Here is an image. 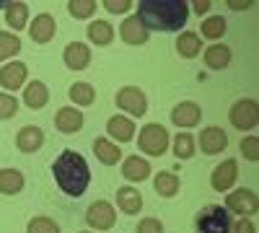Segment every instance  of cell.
I'll return each instance as SVG.
<instances>
[{
    "label": "cell",
    "instance_id": "6da1fadb",
    "mask_svg": "<svg viewBox=\"0 0 259 233\" xmlns=\"http://www.w3.org/2000/svg\"><path fill=\"white\" fill-rule=\"evenodd\" d=\"M187 6L184 0H140L138 18L148 31H179L189 18Z\"/></svg>",
    "mask_w": 259,
    "mask_h": 233
},
{
    "label": "cell",
    "instance_id": "7a4b0ae2",
    "mask_svg": "<svg viewBox=\"0 0 259 233\" xmlns=\"http://www.w3.org/2000/svg\"><path fill=\"white\" fill-rule=\"evenodd\" d=\"M52 174L60 184V189L68 197H80L85 192V187L91 181V171L85 158L75 151H62L57 161L52 163Z\"/></svg>",
    "mask_w": 259,
    "mask_h": 233
},
{
    "label": "cell",
    "instance_id": "3957f363",
    "mask_svg": "<svg viewBox=\"0 0 259 233\" xmlns=\"http://www.w3.org/2000/svg\"><path fill=\"white\" fill-rule=\"evenodd\" d=\"M194 225H197V233H228L231 230V213L221 205H207L205 210H200Z\"/></svg>",
    "mask_w": 259,
    "mask_h": 233
},
{
    "label": "cell",
    "instance_id": "277c9868",
    "mask_svg": "<svg viewBox=\"0 0 259 233\" xmlns=\"http://www.w3.org/2000/svg\"><path fill=\"white\" fill-rule=\"evenodd\" d=\"M138 145H140V151L148 153V156H163L166 148H168V132H166V127L158 124V122L145 124L143 130H140Z\"/></svg>",
    "mask_w": 259,
    "mask_h": 233
},
{
    "label": "cell",
    "instance_id": "5b68a950",
    "mask_svg": "<svg viewBox=\"0 0 259 233\" xmlns=\"http://www.w3.org/2000/svg\"><path fill=\"white\" fill-rule=\"evenodd\" d=\"M259 119V107L254 99H239L231 107V124L236 130H254Z\"/></svg>",
    "mask_w": 259,
    "mask_h": 233
},
{
    "label": "cell",
    "instance_id": "8992f818",
    "mask_svg": "<svg viewBox=\"0 0 259 233\" xmlns=\"http://www.w3.org/2000/svg\"><path fill=\"white\" fill-rule=\"evenodd\" d=\"M256 195L251 192V189H236V192H231L226 197V210L228 213H239L241 218L246 215H254L256 213Z\"/></svg>",
    "mask_w": 259,
    "mask_h": 233
},
{
    "label": "cell",
    "instance_id": "52a82bcc",
    "mask_svg": "<svg viewBox=\"0 0 259 233\" xmlns=\"http://www.w3.org/2000/svg\"><path fill=\"white\" fill-rule=\"evenodd\" d=\"M117 104H119V109L130 112L133 117H143V114L148 112V99H145V94H143L140 88H135V86L122 88V91L117 94Z\"/></svg>",
    "mask_w": 259,
    "mask_h": 233
},
{
    "label": "cell",
    "instance_id": "ba28073f",
    "mask_svg": "<svg viewBox=\"0 0 259 233\" xmlns=\"http://www.w3.org/2000/svg\"><path fill=\"white\" fill-rule=\"evenodd\" d=\"M85 220H89V225L96 228V230H109V228L114 225V220H117V213H114V207H112L109 202L99 200V202H94V205L89 207Z\"/></svg>",
    "mask_w": 259,
    "mask_h": 233
},
{
    "label": "cell",
    "instance_id": "9c48e42d",
    "mask_svg": "<svg viewBox=\"0 0 259 233\" xmlns=\"http://www.w3.org/2000/svg\"><path fill=\"white\" fill-rule=\"evenodd\" d=\"M236 176H239V166H236V161H233V158H228V161H223V163H218V166L212 168L210 184H212L215 192H226V189H231V187H233Z\"/></svg>",
    "mask_w": 259,
    "mask_h": 233
},
{
    "label": "cell",
    "instance_id": "30bf717a",
    "mask_svg": "<svg viewBox=\"0 0 259 233\" xmlns=\"http://www.w3.org/2000/svg\"><path fill=\"white\" fill-rule=\"evenodd\" d=\"M65 65H68L70 70H85L89 68V62H91V50L83 44V41H70L68 47H65Z\"/></svg>",
    "mask_w": 259,
    "mask_h": 233
},
{
    "label": "cell",
    "instance_id": "8fae6325",
    "mask_svg": "<svg viewBox=\"0 0 259 233\" xmlns=\"http://www.w3.org/2000/svg\"><path fill=\"white\" fill-rule=\"evenodd\" d=\"M55 124L62 135H73L83 127V114L80 109H73V107H62L57 114H55Z\"/></svg>",
    "mask_w": 259,
    "mask_h": 233
},
{
    "label": "cell",
    "instance_id": "7c38bea8",
    "mask_svg": "<svg viewBox=\"0 0 259 233\" xmlns=\"http://www.w3.org/2000/svg\"><path fill=\"white\" fill-rule=\"evenodd\" d=\"M200 117H202V109L194 101H182L179 107H174V112H171V122L177 127H194L200 122Z\"/></svg>",
    "mask_w": 259,
    "mask_h": 233
},
{
    "label": "cell",
    "instance_id": "4fadbf2b",
    "mask_svg": "<svg viewBox=\"0 0 259 233\" xmlns=\"http://www.w3.org/2000/svg\"><path fill=\"white\" fill-rule=\"evenodd\" d=\"M26 80V65L24 62H8L6 68H0V86L8 88V91H16L24 86Z\"/></svg>",
    "mask_w": 259,
    "mask_h": 233
},
{
    "label": "cell",
    "instance_id": "5bb4252c",
    "mask_svg": "<svg viewBox=\"0 0 259 233\" xmlns=\"http://www.w3.org/2000/svg\"><path fill=\"white\" fill-rule=\"evenodd\" d=\"M200 145H202V151L207 156H215V153L226 151L228 135L221 130V127H207V130H202V135H200Z\"/></svg>",
    "mask_w": 259,
    "mask_h": 233
},
{
    "label": "cell",
    "instance_id": "9a60e30c",
    "mask_svg": "<svg viewBox=\"0 0 259 233\" xmlns=\"http://www.w3.org/2000/svg\"><path fill=\"white\" fill-rule=\"evenodd\" d=\"M29 34L36 44H47V41L55 36V18L50 13H41L34 18V24L29 26Z\"/></svg>",
    "mask_w": 259,
    "mask_h": 233
},
{
    "label": "cell",
    "instance_id": "2e32d148",
    "mask_svg": "<svg viewBox=\"0 0 259 233\" xmlns=\"http://www.w3.org/2000/svg\"><path fill=\"white\" fill-rule=\"evenodd\" d=\"M119 31H122V39L127 41V44H145V41H148V29L140 24L138 16L124 18V24H122Z\"/></svg>",
    "mask_w": 259,
    "mask_h": 233
},
{
    "label": "cell",
    "instance_id": "e0dca14e",
    "mask_svg": "<svg viewBox=\"0 0 259 233\" xmlns=\"http://www.w3.org/2000/svg\"><path fill=\"white\" fill-rule=\"evenodd\" d=\"M41 143H45V132H41L39 127H34V124L24 127V130L18 132V137H16V145H18L24 153H34V151H39Z\"/></svg>",
    "mask_w": 259,
    "mask_h": 233
},
{
    "label": "cell",
    "instance_id": "ac0fdd59",
    "mask_svg": "<svg viewBox=\"0 0 259 233\" xmlns=\"http://www.w3.org/2000/svg\"><path fill=\"white\" fill-rule=\"evenodd\" d=\"M106 130H109V135L119 143H130L135 137V124L127 117H112L109 122H106Z\"/></svg>",
    "mask_w": 259,
    "mask_h": 233
},
{
    "label": "cell",
    "instance_id": "d6986e66",
    "mask_svg": "<svg viewBox=\"0 0 259 233\" xmlns=\"http://www.w3.org/2000/svg\"><path fill=\"white\" fill-rule=\"evenodd\" d=\"M122 174H124V179H130V181H145V179L150 176V166H148V161H143V158H138V156H130V158H124V163H122Z\"/></svg>",
    "mask_w": 259,
    "mask_h": 233
},
{
    "label": "cell",
    "instance_id": "ffe728a7",
    "mask_svg": "<svg viewBox=\"0 0 259 233\" xmlns=\"http://www.w3.org/2000/svg\"><path fill=\"white\" fill-rule=\"evenodd\" d=\"M117 202H119V210H122V213H127V215L140 213V207H143V197H140L138 189H133V187H119Z\"/></svg>",
    "mask_w": 259,
    "mask_h": 233
},
{
    "label": "cell",
    "instance_id": "44dd1931",
    "mask_svg": "<svg viewBox=\"0 0 259 233\" xmlns=\"http://www.w3.org/2000/svg\"><path fill=\"white\" fill-rule=\"evenodd\" d=\"M24 101H26L29 109H41V107H45V104L50 101L47 86H45L41 80H31L29 86H26V91H24Z\"/></svg>",
    "mask_w": 259,
    "mask_h": 233
},
{
    "label": "cell",
    "instance_id": "7402d4cb",
    "mask_svg": "<svg viewBox=\"0 0 259 233\" xmlns=\"http://www.w3.org/2000/svg\"><path fill=\"white\" fill-rule=\"evenodd\" d=\"M24 189V174L18 168H3L0 171V192L3 195H18Z\"/></svg>",
    "mask_w": 259,
    "mask_h": 233
},
{
    "label": "cell",
    "instance_id": "603a6c76",
    "mask_svg": "<svg viewBox=\"0 0 259 233\" xmlns=\"http://www.w3.org/2000/svg\"><path fill=\"white\" fill-rule=\"evenodd\" d=\"M200 50H202V41H200V36L194 34V31H184V34H179V39H177V52H179L182 57L192 60V57H197V55H200Z\"/></svg>",
    "mask_w": 259,
    "mask_h": 233
},
{
    "label": "cell",
    "instance_id": "cb8c5ba5",
    "mask_svg": "<svg viewBox=\"0 0 259 233\" xmlns=\"http://www.w3.org/2000/svg\"><path fill=\"white\" fill-rule=\"evenodd\" d=\"M94 153H96V158L104 163V166H114L117 161H119V156H122V151L114 145V143H109V140H104V137H99L96 143H94Z\"/></svg>",
    "mask_w": 259,
    "mask_h": 233
},
{
    "label": "cell",
    "instance_id": "d4e9b609",
    "mask_svg": "<svg viewBox=\"0 0 259 233\" xmlns=\"http://www.w3.org/2000/svg\"><path fill=\"white\" fill-rule=\"evenodd\" d=\"M26 18H29V6L26 3H8L6 6V24L16 31H21L26 26Z\"/></svg>",
    "mask_w": 259,
    "mask_h": 233
},
{
    "label": "cell",
    "instance_id": "484cf974",
    "mask_svg": "<svg viewBox=\"0 0 259 233\" xmlns=\"http://www.w3.org/2000/svg\"><path fill=\"white\" fill-rule=\"evenodd\" d=\"M205 62H207V68H212V70H223V68H228V62H231V50L226 44H212L205 52Z\"/></svg>",
    "mask_w": 259,
    "mask_h": 233
},
{
    "label": "cell",
    "instance_id": "4316f807",
    "mask_svg": "<svg viewBox=\"0 0 259 233\" xmlns=\"http://www.w3.org/2000/svg\"><path fill=\"white\" fill-rule=\"evenodd\" d=\"M89 39L94 41V44H99V47L112 44V39H114L112 24H106V21H94V24L89 26Z\"/></svg>",
    "mask_w": 259,
    "mask_h": 233
},
{
    "label": "cell",
    "instance_id": "83f0119b",
    "mask_svg": "<svg viewBox=\"0 0 259 233\" xmlns=\"http://www.w3.org/2000/svg\"><path fill=\"white\" fill-rule=\"evenodd\" d=\"M68 94L78 107H89V104H94V99H96V91H94L91 83H73Z\"/></svg>",
    "mask_w": 259,
    "mask_h": 233
},
{
    "label": "cell",
    "instance_id": "f1b7e54d",
    "mask_svg": "<svg viewBox=\"0 0 259 233\" xmlns=\"http://www.w3.org/2000/svg\"><path fill=\"white\" fill-rule=\"evenodd\" d=\"M156 192L161 197H174L179 192V176L177 174H158L156 176Z\"/></svg>",
    "mask_w": 259,
    "mask_h": 233
},
{
    "label": "cell",
    "instance_id": "f546056e",
    "mask_svg": "<svg viewBox=\"0 0 259 233\" xmlns=\"http://www.w3.org/2000/svg\"><path fill=\"white\" fill-rule=\"evenodd\" d=\"M226 34V18L223 16H210L202 21V36L205 39H221Z\"/></svg>",
    "mask_w": 259,
    "mask_h": 233
},
{
    "label": "cell",
    "instance_id": "4dcf8cb0",
    "mask_svg": "<svg viewBox=\"0 0 259 233\" xmlns=\"http://www.w3.org/2000/svg\"><path fill=\"white\" fill-rule=\"evenodd\" d=\"M18 50H21L18 36L16 34H8V31H0V62L13 57V55H18Z\"/></svg>",
    "mask_w": 259,
    "mask_h": 233
},
{
    "label": "cell",
    "instance_id": "1f68e13d",
    "mask_svg": "<svg viewBox=\"0 0 259 233\" xmlns=\"http://www.w3.org/2000/svg\"><path fill=\"white\" fill-rule=\"evenodd\" d=\"M96 6H99L96 0H70L68 11H70L73 18H89V16H94Z\"/></svg>",
    "mask_w": 259,
    "mask_h": 233
},
{
    "label": "cell",
    "instance_id": "d6a6232c",
    "mask_svg": "<svg viewBox=\"0 0 259 233\" xmlns=\"http://www.w3.org/2000/svg\"><path fill=\"white\" fill-rule=\"evenodd\" d=\"M174 153L177 158H192L194 156V140L189 132H179L177 140H174Z\"/></svg>",
    "mask_w": 259,
    "mask_h": 233
},
{
    "label": "cell",
    "instance_id": "836d02e7",
    "mask_svg": "<svg viewBox=\"0 0 259 233\" xmlns=\"http://www.w3.org/2000/svg\"><path fill=\"white\" fill-rule=\"evenodd\" d=\"M26 230L29 233H60V225L50 218H31Z\"/></svg>",
    "mask_w": 259,
    "mask_h": 233
},
{
    "label": "cell",
    "instance_id": "e575fe53",
    "mask_svg": "<svg viewBox=\"0 0 259 233\" xmlns=\"http://www.w3.org/2000/svg\"><path fill=\"white\" fill-rule=\"evenodd\" d=\"M18 112V101L11 94H0V119H11Z\"/></svg>",
    "mask_w": 259,
    "mask_h": 233
},
{
    "label": "cell",
    "instance_id": "d590c367",
    "mask_svg": "<svg viewBox=\"0 0 259 233\" xmlns=\"http://www.w3.org/2000/svg\"><path fill=\"white\" fill-rule=\"evenodd\" d=\"M241 153H244L249 161H256V158H259V140H256L254 135L241 140Z\"/></svg>",
    "mask_w": 259,
    "mask_h": 233
},
{
    "label": "cell",
    "instance_id": "8d00e7d4",
    "mask_svg": "<svg viewBox=\"0 0 259 233\" xmlns=\"http://www.w3.org/2000/svg\"><path fill=\"white\" fill-rule=\"evenodd\" d=\"M104 8L109 13H127L133 8V3H130V0H104Z\"/></svg>",
    "mask_w": 259,
    "mask_h": 233
},
{
    "label": "cell",
    "instance_id": "74e56055",
    "mask_svg": "<svg viewBox=\"0 0 259 233\" xmlns=\"http://www.w3.org/2000/svg\"><path fill=\"white\" fill-rule=\"evenodd\" d=\"M138 233H163V225H161V220H156V218H145V220H140Z\"/></svg>",
    "mask_w": 259,
    "mask_h": 233
},
{
    "label": "cell",
    "instance_id": "f35d334b",
    "mask_svg": "<svg viewBox=\"0 0 259 233\" xmlns=\"http://www.w3.org/2000/svg\"><path fill=\"white\" fill-rule=\"evenodd\" d=\"M228 233H256V228H254L251 220L241 218L239 223H231V230H228Z\"/></svg>",
    "mask_w": 259,
    "mask_h": 233
},
{
    "label": "cell",
    "instance_id": "ab89813d",
    "mask_svg": "<svg viewBox=\"0 0 259 233\" xmlns=\"http://www.w3.org/2000/svg\"><path fill=\"white\" fill-rule=\"evenodd\" d=\"M192 6H194V13H200V16H202V13L210 11L212 3H210V0H197V3H192Z\"/></svg>",
    "mask_w": 259,
    "mask_h": 233
},
{
    "label": "cell",
    "instance_id": "60d3db41",
    "mask_svg": "<svg viewBox=\"0 0 259 233\" xmlns=\"http://www.w3.org/2000/svg\"><path fill=\"white\" fill-rule=\"evenodd\" d=\"M233 11H246L249 6H251V0H246V3H241V0H231V3H228Z\"/></svg>",
    "mask_w": 259,
    "mask_h": 233
}]
</instances>
